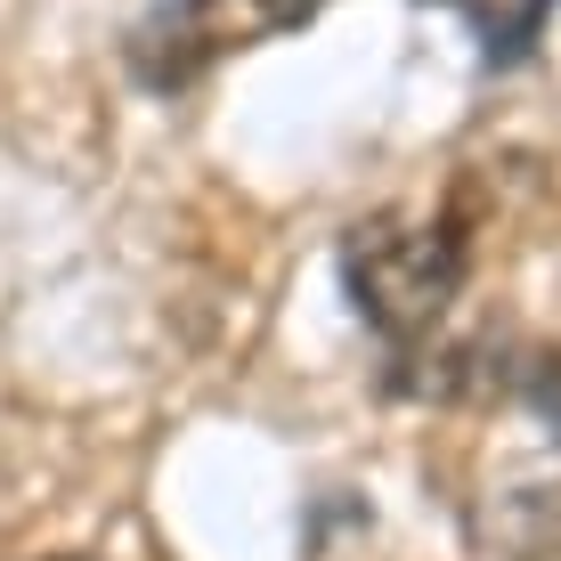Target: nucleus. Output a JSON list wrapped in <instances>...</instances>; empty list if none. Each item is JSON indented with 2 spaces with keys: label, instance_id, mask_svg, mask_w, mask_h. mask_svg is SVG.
<instances>
[{
  "label": "nucleus",
  "instance_id": "f257e3e1",
  "mask_svg": "<svg viewBox=\"0 0 561 561\" xmlns=\"http://www.w3.org/2000/svg\"><path fill=\"white\" fill-rule=\"evenodd\" d=\"M463 228L456 220H415V211H375L342 237V285L351 309L375 325L391 351H415L448 325V309L463 294Z\"/></svg>",
  "mask_w": 561,
  "mask_h": 561
},
{
  "label": "nucleus",
  "instance_id": "f03ea898",
  "mask_svg": "<svg viewBox=\"0 0 561 561\" xmlns=\"http://www.w3.org/2000/svg\"><path fill=\"white\" fill-rule=\"evenodd\" d=\"M520 399H529L537 423L561 439V351H537L529 366H520Z\"/></svg>",
  "mask_w": 561,
  "mask_h": 561
},
{
  "label": "nucleus",
  "instance_id": "7ed1b4c3",
  "mask_svg": "<svg viewBox=\"0 0 561 561\" xmlns=\"http://www.w3.org/2000/svg\"><path fill=\"white\" fill-rule=\"evenodd\" d=\"M57 561H90V553H57Z\"/></svg>",
  "mask_w": 561,
  "mask_h": 561
}]
</instances>
